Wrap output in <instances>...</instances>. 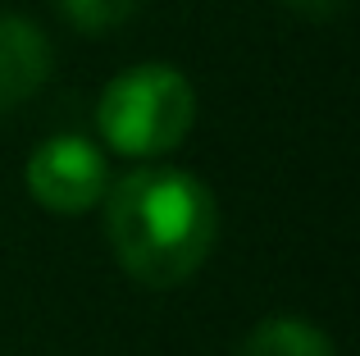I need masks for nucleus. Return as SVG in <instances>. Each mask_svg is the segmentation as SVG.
I'll return each instance as SVG.
<instances>
[{"mask_svg":"<svg viewBox=\"0 0 360 356\" xmlns=\"http://www.w3.org/2000/svg\"><path fill=\"white\" fill-rule=\"evenodd\" d=\"M55 5L78 32H110V27H123L137 14L141 0H55Z\"/></svg>","mask_w":360,"mask_h":356,"instance_id":"423d86ee","label":"nucleus"},{"mask_svg":"<svg viewBox=\"0 0 360 356\" xmlns=\"http://www.w3.org/2000/svg\"><path fill=\"white\" fill-rule=\"evenodd\" d=\"M55 51L46 32L23 14H0V115L32 101L51 78Z\"/></svg>","mask_w":360,"mask_h":356,"instance_id":"20e7f679","label":"nucleus"},{"mask_svg":"<svg viewBox=\"0 0 360 356\" xmlns=\"http://www.w3.org/2000/svg\"><path fill=\"white\" fill-rule=\"evenodd\" d=\"M283 5L297 9V14H306V18H333V14H342L347 0H283Z\"/></svg>","mask_w":360,"mask_h":356,"instance_id":"0eeeda50","label":"nucleus"},{"mask_svg":"<svg viewBox=\"0 0 360 356\" xmlns=\"http://www.w3.org/2000/svg\"><path fill=\"white\" fill-rule=\"evenodd\" d=\"M105 229L119 265L132 279L174 288L205 265L219 233V210L201 178L169 165H141L115 183Z\"/></svg>","mask_w":360,"mask_h":356,"instance_id":"f257e3e1","label":"nucleus"},{"mask_svg":"<svg viewBox=\"0 0 360 356\" xmlns=\"http://www.w3.org/2000/svg\"><path fill=\"white\" fill-rule=\"evenodd\" d=\"M27 192L55 215H82L105 196L110 170L96 142L78 133L46 137L32 155H27Z\"/></svg>","mask_w":360,"mask_h":356,"instance_id":"7ed1b4c3","label":"nucleus"},{"mask_svg":"<svg viewBox=\"0 0 360 356\" xmlns=\"http://www.w3.org/2000/svg\"><path fill=\"white\" fill-rule=\"evenodd\" d=\"M242 356H333L328 333H319L315 324L278 315V320H264L260 329L246 338Z\"/></svg>","mask_w":360,"mask_h":356,"instance_id":"39448f33","label":"nucleus"},{"mask_svg":"<svg viewBox=\"0 0 360 356\" xmlns=\"http://www.w3.org/2000/svg\"><path fill=\"white\" fill-rule=\"evenodd\" d=\"M196 119V91L174 64H132L123 69L96 106L101 137L119 155H165L187 137Z\"/></svg>","mask_w":360,"mask_h":356,"instance_id":"f03ea898","label":"nucleus"}]
</instances>
